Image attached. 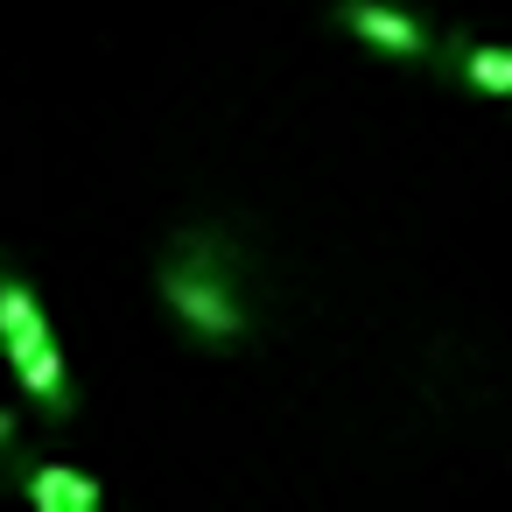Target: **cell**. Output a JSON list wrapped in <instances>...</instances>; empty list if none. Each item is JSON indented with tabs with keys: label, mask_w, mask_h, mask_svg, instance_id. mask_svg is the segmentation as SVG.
I'll return each instance as SVG.
<instances>
[{
	"label": "cell",
	"mask_w": 512,
	"mask_h": 512,
	"mask_svg": "<svg viewBox=\"0 0 512 512\" xmlns=\"http://www.w3.org/2000/svg\"><path fill=\"white\" fill-rule=\"evenodd\" d=\"M449 64L463 71V85L512 99V50H491V43H456V50H449Z\"/></svg>",
	"instance_id": "5b68a950"
},
{
	"label": "cell",
	"mask_w": 512,
	"mask_h": 512,
	"mask_svg": "<svg viewBox=\"0 0 512 512\" xmlns=\"http://www.w3.org/2000/svg\"><path fill=\"white\" fill-rule=\"evenodd\" d=\"M0 351H8V365H15V379H22V393H29L50 421H64V414H71V372H64L57 337H50V316H43L36 288H29L8 260H0Z\"/></svg>",
	"instance_id": "7a4b0ae2"
},
{
	"label": "cell",
	"mask_w": 512,
	"mask_h": 512,
	"mask_svg": "<svg viewBox=\"0 0 512 512\" xmlns=\"http://www.w3.org/2000/svg\"><path fill=\"white\" fill-rule=\"evenodd\" d=\"M337 22H344L358 43L386 50V57H407V64L435 57V36H428L407 8H386V0H337Z\"/></svg>",
	"instance_id": "3957f363"
},
{
	"label": "cell",
	"mask_w": 512,
	"mask_h": 512,
	"mask_svg": "<svg viewBox=\"0 0 512 512\" xmlns=\"http://www.w3.org/2000/svg\"><path fill=\"white\" fill-rule=\"evenodd\" d=\"M22 484H29V498L43 512H99L106 505V484L85 477V470H71V463H36Z\"/></svg>",
	"instance_id": "277c9868"
},
{
	"label": "cell",
	"mask_w": 512,
	"mask_h": 512,
	"mask_svg": "<svg viewBox=\"0 0 512 512\" xmlns=\"http://www.w3.org/2000/svg\"><path fill=\"white\" fill-rule=\"evenodd\" d=\"M155 295L197 344L232 351L253 330L246 288H239V253L225 232H176V246L162 253V274H155Z\"/></svg>",
	"instance_id": "6da1fadb"
},
{
	"label": "cell",
	"mask_w": 512,
	"mask_h": 512,
	"mask_svg": "<svg viewBox=\"0 0 512 512\" xmlns=\"http://www.w3.org/2000/svg\"><path fill=\"white\" fill-rule=\"evenodd\" d=\"M15 435H22V414H15V407H0V456L15 449Z\"/></svg>",
	"instance_id": "8992f818"
}]
</instances>
